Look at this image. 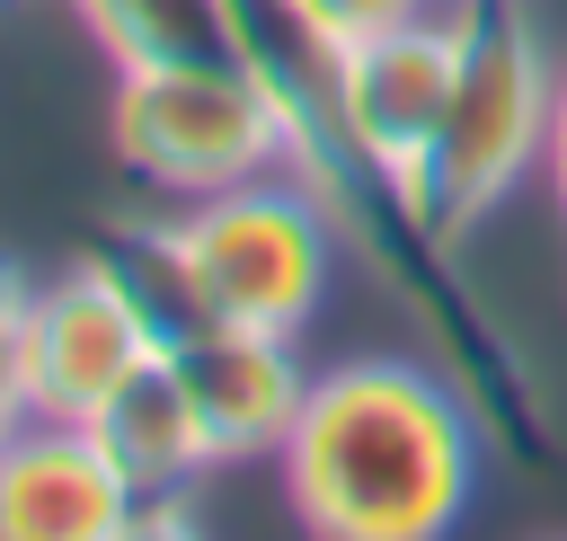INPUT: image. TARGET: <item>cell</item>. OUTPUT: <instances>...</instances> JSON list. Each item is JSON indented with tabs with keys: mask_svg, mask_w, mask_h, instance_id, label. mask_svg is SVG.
I'll use <instances>...</instances> for the list:
<instances>
[{
	"mask_svg": "<svg viewBox=\"0 0 567 541\" xmlns=\"http://www.w3.org/2000/svg\"><path fill=\"white\" fill-rule=\"evenodd\" d=\"M275 461L310 541H443L478 488V408L452 372L363 355L310 372Z\"/></svg>",
	"mask_w": 567,
	"mask_h": 541,
	"instance_id": "1",
	"label": "cell"
},
{
	"mask_svg": "<svg viewBox=\"0 0 567 541\" xmlns=\"http://www.w3.org/2000/svg\"><path fill=\"white\" fill-rule=\"evenodd\" d=\"M452 98H443V124H434V151L416 169V204L425 222L461 248L505 195L514 177L532 169V151H549V106H558V80L532 44V18L514 0H461L452 9Z\"/></svg>",
	"mask_w": 567,
	"mask_h": 541,
	"instance_id": "2",
	"label": "cell"
},
{
	"mask_svg": "<svg viewBox=\"0 0 567 541\" xmlns=\"http://www.w3.org/2000/svg\"><path fill=\"white\" fill-rule=\"evenodd\" d=\"M168 231V257L186 275V302L195 319H230V328H275L292 337L319 293H328V213L319 195L292 177H248V186H221V195H195L177 204Z\"/></svg>",
	"mask_w": 567,
	"mask_h": 541,
	"instance_id": "3",
	"label": "cell"
},
{
	"mask_svg": "<svg viewBox=\"0 0 567 541\" xmlns=\"http://www.w3.org/2000/svg\"><path fill=\"white\" fill-rule=\"evenodd\" d=\"M115 160L195 204V195H221V186H248V177H275L284 169V115L275 98L257 89V71L230 53V62H159V71H115Z\"/></svg>",
	"mask_w": 567,
	"mask_h": 541,
	"instance_id": "4",
	"label": "cell"
},
{
	"mask_svg": "<svg viewBox=\"0 0 567 541\" xmlns=\"http://www.w3.org/2000/svg\"><path fill=\"white\" fill-rule=\"evenodd\" d=\"M159 328L151 310L97 266H62L53 284L27 293V319H18V346H9V372H18V399L27 417H62V426H89L142 364H159Z\"/></svg>",
	"mask_w": 567,
	"mask_h": 541,
	"instance_id": "5",
	"label": "cell"
},
{
	"mask_svg": "<svg viewBox=\"0 0 567 541\" xmlns=\"http://www.w3.org/2000/svg\"><path fill=\"white\" fill-rule=\"evenodd\" d=\"M168 372L186 381L213 461L284 452V435H292V417H301V399H310V372H301L292 337H275V328H230V319L186 328V337L168 346Z\"/></svg>",
	"mask_w": 567,
	"mask_h": 541,
	"instance_id": "6",
	"label": "cell"
},
{
	"mask_svg": "<svg viewBox=\"0 0 567 541\" xmlns=\"http://www.w3.org/2000/svg\"><path fill=\"white\" fill-rule=\"evenodd\" d=\"M133 514H142V497L89 426H62V417L9 426V443H0V541H124Z\"/></svg>",
	"mask_w": 567,
	"mask_h": 541,
	"instance_id": "7",
	"label": "cell"
},
{
	"mask_svg": "<svg viewBox=\"0 0 567 541\" xmlns=\"http://www.w3.org/2000/svg\"><path fill=\"white\" fill-rule=\"evenodd\" d=\"M452 53H461L452 18H408V27L337 44V106H346L354 142L408 186L434 151V124H443V98H452Z\"/></svg>",
	"mask_w": 567,
	"mask_h": 541,
	"instance_id": "8",
	"label": "cell"
},
{
	"mask_svg": "<svg viewBox=\"0 0 567 541\" xmlns=\"http://www.w3.org/2000/svg\"><path fill=\"white\" fill-rule=\"evenodd\" d=\"M89 435L106 443V461L133 479V497H142V506L186 497V479H195V470H213V443H204L195 399H186V381L168 372V355H159V364H142V372H133V381L89 417Z\"/></svg>",
	"mask_w": 567,
	"mask_h": 541,
	"instance_id": "9",
	"label": "cell"
},
{
	"mask_svg": "<svg viewBox=\"0 0 567 541\" xmlns=\"http://www.w3.org/2000/svg\"><path fill=\"white\" fill-rule=\"evenodd\" d=\"M89 35L115 53V71H159V62H230V0H71Z\"/></svg>",
	"mask_w": 567,
	"mask_h": 541,
	"instance_id": "10",
	"label": "cell"
},
{
	"mask_svg": "<svg viewBox=\"0 0 567 541\" xmlns=\"http://www.w3.org/2000/svg\"><path fill=\"white\" fill-rule=\"evenodd\" d=\"M319 35H337V44H354V35H381V27H408V18H425L434 0H292Z\"/></svg>",
	"mask_w": 567,
	"mask_h": 541,
	"instance_id": "11",
	"label": "cell"
},
{
	"mask_svg": "<svg viewBox=\"0 0 567 541\" xmlns=\"http://www.w3.org/2000/svg\"><path fill=\"white\" fill-rule=\"evenodd\" d=\"M124 541H204V532H195V514H186L177 497H159V506H142V514L124 523Z\"/></svg>",
	"mask_w": 567,
	"mask_h": 541,
	"instance_id": "12",
	"label": "cell"
},
{
	"mask_svg": "<svg viewBox=\"0 0 567 541\" xmlns=\"http://www.w3.org/2000/svg\"><path fill=\"white\" fill-rule=\"evenodd\" d=\"M27 293H35V284H27V275H18L9 257H0V364H9V346H18V319H27Z\"/></svg>",
	"mask_w": 567,
	"mask_h": 541,
	"instance_id": "13",
	"label": "cell"
},
{
	"mask_svg": "<svg viewBox=\"0 0 567 541\" xmlns=\"http://www.w3.org/2000/svg\"><path fill=\"white\" fill-rule=\"evenodd\" d=\"M549 186H558V204H567V71H558V106H549Z\"/></svg>",
	"mask_w": 567,
	"mask_h": 541,
	"instance_id": "14",
	"label": "cell"
},
{
	"mask_svg": "<svg viewBox=\"0 0 567 541\" xmlns=\"http://www.w3.org/2000/svg\"><path fill=\"white\" fill-rule=\"evenodd\" d=\"M18 417H27V399H18V372L0 364V443H9V426H18Z\"/></svg>",
	"mask_w": 567,
	"mask_h": 541,
	"instance_id": "15",
	"label": "cell"
},
{
	"mask_svg": "<svg viewBox=\"0 0 567 541\" xmlns=\"http://www.w3.org/2000/svg\"><path fill=\"white\" fill-rule=\"evenodd\" d=\"M452 9H461V0H452Z\"/></svg>",
	"mask_w": 567,
	"mask_h": 541,
	"instance_id": "16",
	"label": "cell"
}]
</instances>
